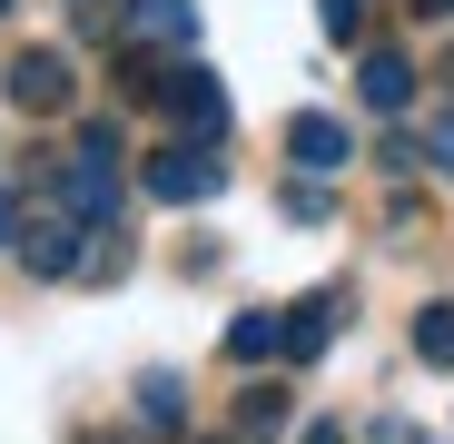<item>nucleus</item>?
Masks as SVG:
<instances>
[{"label":"nucleus","instance_id":"obj_1","mask_svg":"<svg viewBox=\"0 0 454 444\" xmlns=\"http://www.w3.org/2000/svg\"><path fill=\"white\" fill-rule=\"evenodd\" d=\"M80 257H90V217L80 207H40V217H20V267L40 277V286H59V277H80Z\"/></svg>","mask_w":454,"mask_h":444},{"label":"nucleus","instance_id":"obj_22","mask_svg":"<svg viewBox=\"0 0 454 444\" xmlns=\"http://www.w3.org/2000/svg\"><path fill=\"white\" fill-rule=\"evenodd\" d=\"M444 80H454V59H444Z\"/></svg>","mask_w":454,"mask_h":444},{"label":"nucleus","instance_id":"obj_12","mask_svg":"<svg viewBox=\"0 0 454 444\" xmlns=\"http://www.w3.org/2000/svg\"><path fill=\"white\" fill-rule=\"evenodd\" d=\"M415 355H425V365H454V307H444V296L415 307Z\"/></svg>","mask_w":454,"mask_h":444},{"label":"nucleus","instance_id":"obj_15","mask_svg":"<svg viewBox=\"0 0 454 444\" xmlns=\"http://www.w3.org/2000/svg\"><path fill=\"white\" fill-rule=\"evenodd\" d=\"M317 20H326V40L356 50V40H365V0H317Z\"/></svg>","mask_w":454,"mask_h":444},{"label":"nucleus","instance_id":"obj_9","mask_svg":"<svg viewBox=\"0 0 454 444\" xmlns=\"http://www.w3.org/2000/svg\"><path fill=\"white\" fill-rule=\"evenodd\" d=\"M138 434H159V444H188V386L168 376V365H148V376H138Z\"/></svg>","mask_w":454,"mask_h":444},{"label":"nucleus","instance_id":"obj_3","mask_svg":"<svg viewBox=\"0 0 454 444\" xmlns=\"http://www.w3.org/2000/svg\"><path fill=\"white\" fill-rule=\"evenodd\" d=\"M138 178H148V198H168V207H198V198H217V188H227V168L207 159V138H178V148H159V159H148Z\"/></svg>","mask_w":454,"mask_h":444},{"label":"nucleus","instance_id":"obj_11","mask_svg":"<svg viewBox=\"0 0 454 444\" xmlns=\"http://www.w3.org/2000/svg\"><path fill=\"white\" fill-rule=\"evenodd\" d=\"M286 434V386H247L238 395V444H277Z\"/></svg>","mask_w":454,"mask_h":444},{"label":"nucleus","instance_id":"obj_4","mask_svg":"<svg viewBox=\"0 0 454 444\" xmlns=\"http://www.w3.org/2000/svg\"><path fill=\"white\" fill-rule=\"evenodd\" d=\"M159 109H168V119H178L188 138H207V148L227 138V90H217V69H198V59H188V69H168Z\"/></svg>","mask_w":454,"mask_h":444},{"label":"nucleus","instance_id":"obj_10","mask_svg":"<svg viewBox=\"0 0 454 444\" xmlns=\"http://www.w3.org/2000/svg\"><path fill=\"white\" fill-rule=\"evenodd\" d=\"M227 355H238V365H267V355H286V307H247L238 326H227Z\"/></svg>","mask_w":454,"mask_h":444},{"label":"nucleus","instance_id":"obj_20","mask_svg":"<svg viewBox=\"0 0 454 444\" xmlns=\"http://www.w3.org/2000/svg\"><path fill=\"white\" fill-rule=\"evenodd\" d=\"M307 444H346V434H336V425H317V434H307Z\"/></svg>","mask_w":454,"mask_h":444},{"label":"nucleus","instance_id":"obj_5","mask_svg":"<svg viewBox=\"0 0 454 444\" xmlns=\"http://www.w3.org/2000/svg\"><path fill=\"white\" fill-rule=\"evenodd\" d=\"M286 159L307 168V178H336V168L356 159V138H346V119H326V109H296V119H286Z\"/></svg>","mask_w":454,"mask_h":444},{"label":"nucleus","instance_id":"obj_7","mask_svg":"<svg viewBox=\"0 0 454 444\" xmlns=\"http://www.w3.org/2000/svg\"><path fill=\"white\" fill-rule=\"evenodd\" d=\"M356 99H365L375 119H395V109L415 99V59H405V50H365V59H356Z\"/></svg>","mask_w":454,"mask_h":444},{"label":"nucleus","instance_id":"obj_13","mask_svg":"<svg viewBox=\"0 0 454 444\" xmlns=\"http://www.w3.org/2000/svg\"><path fill=\"white\" fill-rule=\"evenodd\" d=\"M119 11H129V0H69V30H80V40H109Z\"/></svg>","mask_w":454,"mask_h":444},{"label":"nucleus","instance_id":"obj_18","mask_svg":"<svg viewBox=\"0 0 454 444\" xmlns=\"http://www.w3.org/2000/svg\"><path fill=\"white\" fill-rule=\"evenodd\" d=\"M0 247H20V207H11V188H0Z\"/></svg>","mask_w":454,"mask_h":444},{"label":"nucleus","instance_id":"obj_6","mask_svg":"<svg viewBox=\"0 0 454 444\" xmlns=\"http://www.w3.org/2000/svg\"><path fill=\"white\" fill-rule=\"evenodd\" d=\"M119 40H138V50H188V40H198V0H129V11H119Z\"/></svg>","mask_w":454,"mask_h":444},{"label":"nucleus","instance_id":"obj_23","mask_svg":"<svg viewBox=\"0 0 454 444\" xmlns=\"http://www.w3.org/2000/svg\"><path fill=\"white\" fill-rule=\"evenodd\" d=\"M207 444H227V434H207Z\"/></svg>","mask_w":454,"mask_h":444},{"label":"nucleus","instance_id":"obj_8","mask_svg":"<svg viewBox=\"0 0 454 444\" xmlns=\"http://www.w3.org/2000/svg\"><path fill=\"white\" fill-rule=\"evenodd\" d=\"M336 316H346L336 286H326V296H296V307H286V365H317V355L336 346Z\"/></svg>","mask_w":454,"mask_h":444},{"label":"nucleus","instance_id":"obj_16","mask_svg":"<svg viewBox=\"0 0 454 444\" xmlns=\"http://www.w3.org/2000/svg\"><path fill=\"white\" fill-rule=\"evenodd\" d=\"M365 444H434V434H425L415 415H375V425H365Z\"/></svg>","mask_w":454,"mask_h":444},{"label":"nucleus","instance_id":"obj_2","mask_svg":"<svg viewBox=\"0 0 454 444\" xmlns=\"http://www.w3.org/2000/svg\"><path fill=\"white\" fill-rule=\"evenodd\" d=\"M0 90H11L20 119H59V109H80V69H69V50H20Z\"/></svg>","mask_w":454,"mask_h":444},{"label":"nucleus","instance_id":"obj_19","mask_svg":"<svg viewBox=\"0 0 454 444\" xmlns=\"http://www.w3.org/2000/svg\"><path fill=\"white\" fill-rule=\"evenodd\" d=\"M69 444H129V434H99V425H90V434H69Z\"/></svg>","mask_w":454,"mask_h":444},{"label":"nucleus","instance_id":"obj_14","mask_svg":"<svg viewBox=\"0 0 454 444\" xmlns=\"http://www.w3.org/2000/svg\"><path fill=\"white\" fill-rule=\"evenodd\" d=\"M286 217H307V228H317V217H336L326 178H307V168H296V188H286Z\"/></svg>","mask_w":454,"mask_h":444},{"label":"nucleus","instance_id":"obj_17","mask_svg":"<svg viewBox=\"0 0 454 444\" xmlns=\"http://www.w3.org/2000/svg\"><path fill=\"white\" fill-rule=\"evenodd\" d=\"M425 159H434V168H454V109H444V119L425 129Z\"/></svg>","mask_w":454,"mask_h":444},{"label":"nucleus","instance_id":"obj_21","mask_svg":"<svg viewBox=\"0 0 454 444\" xmlns=\"http://www.w3.org/2000/svg\"><path fill=\"white\" fill-rule=\"evenodd\" d=\"M11 11H20V0H0V20H11Z\"/></svg>","mask_w":454,"mask_h":444}]
</instances>
